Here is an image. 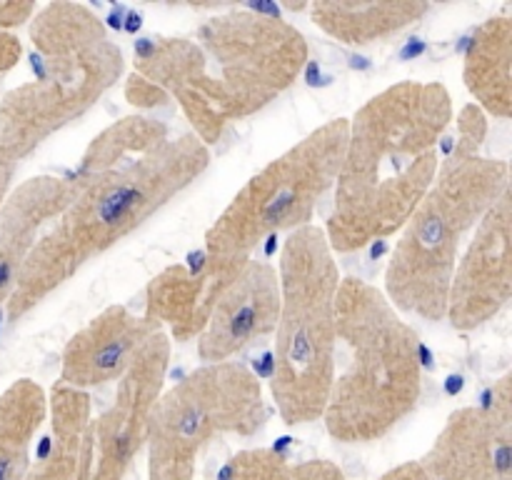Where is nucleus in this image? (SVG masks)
I'll return each instance as SVG.
<instances>
[{
  "label": "nucleus",
  "instance_id": "12",
  "mask_svg": "<svg viewBox=\"0 0 512 480\" xmlns=\"http://www.w3.org/2000/svg\"><path fill=\"white\" fill-rule=\"evenodd\" d=\"M512 295V200L510 190L483 215L455 265L448 310L455 330H475L493 320Z\"/></svg>",
  "mask_w": 512,
  "mask_h": 480
},
{
  "label": "nucleus",
  "instance_id": "16",
  "mask_svg": "<svg viewBox=\"0 0 512 480\" xmlns=\"http://www.w3.org/2000/svg\"><path fill=\"white\" fill-rule=\"evenodd\" d=\"M75 195L78 180L40 175L25 180L5 198L0 208V305L8 303L15 278L40 238V230L53 223Z\"/></svg>",
  "mask_w": 512,
  "mask_h": 480
},
{
  "label": "nucleus",
  "instance_id": "22",
  "mask_svg": "<svg viewBox=\"0 0 512 480\" xmlns=\"http://www.w3.org/2000/svg\"><path fill=\"white\" fill-rule=\"evenodd\" d=\"M35 13V3H0V30L15 28Z\"/></svg>",
  "mask_w": 512,
  "mask_h": 480
},
{
  "label": "nucleus",
  "instance_id": "14",
  "mask_svg": "<svg viewBox=\"0 0 512 480\" xmlns=\"http://www.w3.org/2000/svg\"><path fill=\"white\" fill-rule=\"evenodd\" d=\"M158 330L163 328L145 315L130 313L125 305H110L68 340L60 385L88 390L120 380Z\"/></svg>",
  "mask_w": 512,
  "mask_h": 480
},
{
  "label": "nucleus",
  "instance_id": "2",
  "mask_svg": "<svg viewBox=\"0 0 512 480\" xmlns=\"http://www.w3.org/2000/svg\"><path fill=\"white\" fill-rule=\"evenodd\" d=\"M308 60L303 33L263 8L213 15L193 38H140L125 98L158 108L173 95L203 145L290 88Z\"/></svg>",
  "mask_w": 512,
  "mask_h": 480
},
{
  "label": "nucleus",
  "instance_id": "11",
  "mask_svg": "<svg viewBox=\"0 0 512 480\" xmlns=\"http://www.w3.org/2000/svg\"><path fill=\"white\" fill-rule=\"evenodd\" d=\"M433 480H512V378L490 388L485 403L455 410L420 458Z\"/></svg>",
  "mask_w": 512,
  "mask_h": 480
},
{
  "label": "nucleus",
  "instance_id": "18",
  "mask_svg": "<svg viewBox=\"0 0 512 480\" xmlns=\"http://www.w3.org/2000/svg\"><path fill=\"white\" fill-rule=\"evenodd\" d=\"M512 18H490L473 33L465 55V88L483 113L508 120L512 115Z\"/></svg>",
  "mask_w": 512,
  "mask_h": 480
},
{
  "label": "nucleus",
  "instance_id": "21",
  "mask_svg": "<svg viewBox=\"0 0 512 480\" xmlns=\"http://www.w3.org/2000/svg\"><path fill=\"white\" fill-rule=\"evenodd\" d=\"M225 480H345V473L333 460H290L273 448H255L230 460Z\"/></svg>",
  "mask_w": 512,
  "mask_h": 480
},
{
  "label": "nucleus",
  "instance_id": "6",
  "mask_svg": "<svg viewBox=\"0 0 512 480\" xmlns=\"http://www.w3.org/2000/svg\"><path fill=\"white\" fill-rule=\"evenodd\" d=\"M508 190L510 165L505 160L448 155L390 255L385 298L395 310L430 323L445 318L460 248Z\"/></svg>",
  "mask_w": 512,
  "mask_h": 480
},
{
  "label": "nucleus",
  "instance_id": "7",
  "mask_svg": "<svg viewBox=\"0 0 512 480\" xmlns=\"http://www.w3.org/2000/svg\"><path fill=\"white\" fill-rule=\"evenodd\" d=\"M280 313L270 390L285 425L320 420L335 380V298L340 270L325 230L303 225L280 250Z\"/></svg>",
  "mask_w": 512,
  "mask_h": 480
},
{
  "label": "nucleus",
  "instance_id": "17",
  "mask_svg": "<svg viewBox=\"0 0 512 480\" xmlns=\"http://www.w3.org/2000/svg\"><path fill=\"white\" fill-rule=\"evenodd\" d=\"M50 448L30 465L25 480H90L93 473V415L88 390L55 385L48 398Z\"/></svg>",
  "mask_w": 512,
  "mask_h": 480
},
{
  "label": "nucleus",
  "instance_id": "15",
  "mask_svg": "<svg viewBox=\"0 0 512 480\" xmlns=\"http://www.w3.org/2000/svg\"><path fill=\"white\" fill-rule=\"evenodd\" d=\"M240 270L208 263L203 250H195L188 263L170 265L158 278L150 280L143 315L158 323L168 338L178 343L198 338L215 300L233 283Z\"/></svg>",
  "mask_w": 512,
  "mask_h": 480
},
{
  "label": "nucleus",
  "instance_id": "8",
  "mask_svg": "<svg viewBox=\"0 0 512 480\" xmlns=\"http://www.w3.org/2000/svg\"><path fill=\"white\" fill-rule=\"evenodd\" d=\"M345 148L348 118H335L270 160L205 233L208 263L240 270L263 240L310 225L318 203L338 180Z\"/></svg>",
  "mask_w": 512,
  "mask_h": 480
},
{
  "label": "nucleus",
  "instance_id": "25",
  "mask_svg": "<svg viewBox=\"0 0 512 480\" xmlns=\"http://www.w3.org/2000/svg\"><path fill=\"white\" fill-rule=\"evenodd\" d=\"M15 168H18V163H13V160H8L5 155H0V208H3L5 198L10 195V185H13Z\"/></svg>",
  "mask_w": 512,
  "mask_h": 480
},
{
  "label": "nucleus",
  "instance_id": "24",
  "mask_svg": "<svg viewBox=\"0 0 512 480\" xmlns=\"http://www.w3.org/2000/svg\"><path fill=\"white\" fill-rule=\"evenodd\" d=\"M378 480H433L428 475V470L420 465V460H408V463L395 465L393 470H388L385 475H380Z\"/></svg>",
  "mask_w": 512,
  "mask_h": 480
},
{
  "label": "nucleus",
  "instance_id": "19",
  "mask_svg": "<svg viewBox=\"0 0 512 480\" xmlns=\"http://www.w3.org/2000/svg\"><path fill=\"white\" fill-rule=\"evenodd\" d=\"M45 418L48 395L35 380H13L0 393V480H25L30 445Z\"/></svg>",
  "mask_w": 512,
  "mask_h": 480
},
{
  "label": "nucleus",
  "instance_id": "10",
  "mask_svg": "<svg viewBox=\"0 0 512 480\" xmlns=\"http://www.w3.org/2000/svg\"><path fill=\"white\" fill-rule=\"evenodd\" d=\"M170 338L158 330L130 368L120 375L118 390L100 418L93 420V473L90 480H125L143 445L148 443L150 415L165 388Z\"/></svg>",
  "mask_w": 512,
  "mask_h": 480
},
{
  "label": "nucleus",
  "instance_id": "4",
  "mask_svg": "<svg viewBox=\"0 0 512 480\" xmlns=\"http://www.w3.org/2000/svg\"><path fill=\"white\" fill-rule=\"evenodd\" d=\"M335 343L345 365L325 405L328 433L340 443H373L408 418L423 393L420 340L383 290L340 278Z\"/></svg>",
  "mask_w": 512,
  "mask_h": 480
},
{
  "label": "nucleus",
  "instance_id": "1",
  "mask_svg": "<svg viewBox=\"0 0 512 480\" xmlns=\"http://www.w3.org/2000/svg\"><path fill=\"white\" fill-rule=\"evenodd\" d=\"M210 165L195 135L168 138V125L130 115L90 143L70 178L78 195L35 240L5 303L10 323L43 303L90 260L128 238Z\"/></svg>",
  "mask_w": 512,
  "mask_h": 480
},
{
  "label": "nucleus",
  "instance_id": "5",
  "mask_svg": "<svg viewBox=\"0 0 512 480\" xmlns=\"http://www.w3.org/2000/svg\"><path fill=\"white\" fill-rule=\"evenodd\" d=\"M33 83L0 100V155L18 163L83 118L123 75V53L98 15L80 3H50L30 25Z\"/></svg>",
  "mask_w": 512,
  "mask_h": 480
},
{
  "label": "nucleus",
  "instance_id": "3",
  "mask_svg": "<svg viewBox=\"0 0 512 480\" xmlns=\"http://www.w3.org/2000/svg\"><path fill=\"white\" fill-rule=\"evenodd\" d=\"M453 123L443 83L390 85L348 120V148L325 225L333 253L400 233L438 175V143Z\"/></svg>",
  "mask_w": 512,
  "mask_h": 480
},
{
  "label": "nucleus",
  "instance_id": "23",
  "mask_svg": "<svg viewBox=\"0 0 512 480\" xmlns=\"http://www.w3.org/2000/svg\"><path fill=\"white\" fill-rule=\"evenodd\" d=\"M23 53V45L8 30H0V73H8L10 68H15Z\"/></svg>",
  "mask_w": 512,
  "mask_h": 480
},
{
  "label": "nucleus",
  "instance_id": "13",
  "mask_svg": "<svg viewBox=\"0 0 512 480\" xmlns=\"http://www.w3.org/2000/svg\"><path fill=\"white\" fill-rule=\"evenodd\" d=\"M278 313V270L265 260L250 258L215 300L205 328L198 335V358L203 365L225 363L250 343L273 333Z\"/></svg>",
  "mask_w": 512,
  "mask_h": 480
},
{
  "label": "nucleus",
  "instance_id": "9",
  "mask_svg": "<svg viewBox=\"0 0 512 480\" xmlns=\"http://www.w3.org/2000/svg\"><path fill=\"white\" fill-rule=\"evenodd\" d=\"M268 420L263 388L253 370L225 360L163 390L150 415V480H193L203 450L220 435H255Z\"/></svg>",
  "mask_w": 512,
  "mask_h": 480
},
{
  "label": "nucleus",
  "instance_id": "20",
  "mask_svg": "<svg viewBox=\"0 0 512 480\" xmlns=\"http://www.w3.org/2000/svg\"><path fill=\"white\" fill-rule=\"evenodd\" d=\"M430 10L428 3H325L310 5V15L325 33L348 45H368L395 35Z\"/></svg>",
  "mask_w": 512,
  "mask_h": 480
}]
</instances>
